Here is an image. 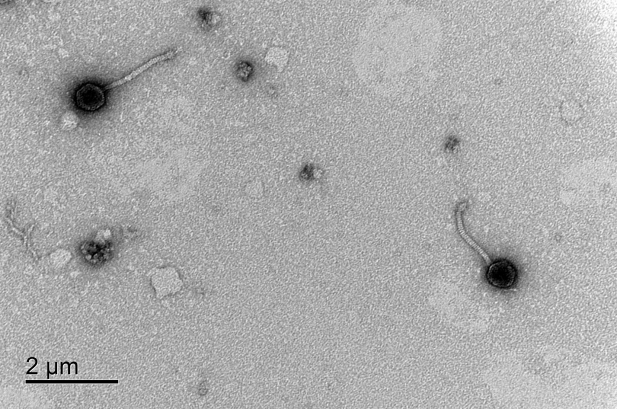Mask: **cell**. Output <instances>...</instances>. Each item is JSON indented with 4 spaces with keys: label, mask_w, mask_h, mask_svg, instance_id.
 I'll use <instances>...</instances> for the list:
<instances>
[{
    "label": "cell",
    "mask_w": 617,
    "mask_h": 409,
    "mask_svg": "<svg viewBox=\"0 0 617 409\" xmlns=\"http://www.w3.org/2000/svg\"><path fill=\"white\" fill-rule=\"evenodd\" d=\"M518 273L516 267L507 260H500L489 267L487 279L489 283L497 288L510 289L516 284Z\"/></svg>",
    "instance_id": "1"
},
{
    "label": "cell",
    "mask_w": 617,
    "mask_h": 409,
    "mask_svg": "<svg viewBox=\"0 0 617 409\" xmlns=\"http://www.w3.org/2000/svg\"><path fill=\"white\" fill-rule=\"evenodd\" d=\"M174 54L175 52H170L164 54V55L160 56L157 57H155L154 59L150 60L149 62L146 63L142 66L139 67V68H137L135 70V71H133L130 73V75L125 77V78L119 80L118 81L115 82L111 85H108L106 86V87H105V89H113L117 87V86L125 84V83L127 82L130 81L131 80L135 78L136 76L139 75L140 73H141L142 72L145 71L146 70L149 68L150 66L154 65V64L163 61V60L171 58L172 57L174 56Z\"/></svg>",
    "instance_id": "3"
},
{
    "label": "cell",
    "mask_w": 617,
    "mask_h": 409,
    "mask_svg": "<svg viewBox=\"0 0 617 409\" xmlns=\"http://www.w3.org/2000/svg\"><path fill=\"white\" fill-rule=\"evenodd\" d=\"M460 211L459 210L458 213H457V219H458V226L460 234L461 235L462 237L465 239V241L467 242L469 245L471 246V247L474 248L476 251H477L479 253L482 255V257L484 258V261H485L486 263H491L490 257L488 256L487 252L484 251L482 248L479 247V246L476 244L474 241H473V239L469 237L467 234H466L464 231V229H463L462 220L460 219Z\"/></svg>",
    "instance_id": "4"
},
{
    "label": "cell",
    "mask_w": 617,
    "mask_h": 409,
    "mask_svg": "<svg viewBox=\"0 0 617 409\" xmlns=\"http://www.w3.org/2000/svg\"><path fill=\"white\" fill-rule=\"evenodd\" d=\"M50 375H57V363H55V371L51 373L50 371V363L47 362V379H50Z\"/></svg>",
    "instance_id": "6"
},
{
    "label": "cell",
    "mask_w": 617,
    "mask_h": 409,
    "mask_svg": "<svg viewBox=\"0 0 617 409\" xmlns=\"http://www.w3.org/2000/svg\"><path fill=\"white\" fill-rule=\"evenodd\" d=\"M31 359H34V360H35V362H36V363H35V365H34V366H32V367H31V368H30L29 370H28V371H27V375H38V373H31L30 371H31V370H32V369H34V367H36V366H37V364H38V360L36 359V358H35V357H31L28 358V359H27V362H29V360H31Z\"/></svg>",
    "instance_id": "5"
},
{
    "label": "cell",
    "mask_w": 617,
    "mask_h": 409,
    "mask_svg": "<svg viewBox=\"0 0 617 409\" xmlns=\"http://www.w3.org/2000/svg\"><path fill=\"white\" fill-rule=\"evenodd\" d=\"M76 100L77 104L82 109L94 111L104 104L105 97L100 88L88 84L83 86L76 92Z\"/></svg>",
    "instance_id": "2"
},
{
    "label": "cell",
    "mask_w": 617,
    "mask_h": 409,
    "mask_svg": "<svg viewBox=\"0 0 617 409\" xmlns=\"http://www.w3.org/2000/svg\"><path fill=\"white\" fill-rule=\"evenodd\" d=\"M63 365H65V364H68V375H70V366H71V365H72V364H75L76 375H78V363H77L76 362H72L71 363H69L68 362H65L63 363Z\"/></svg>",
    "instance_id": "7"
}]
</instances>
